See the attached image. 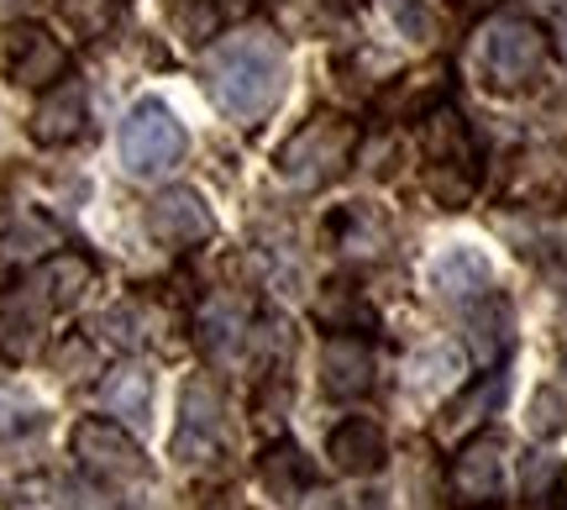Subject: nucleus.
Listing matches in <instances>:
<instances>
[{
    "label": "nucleus",
    "mask_w": 567,
    "mask_h": 510,
    "mask_svg": "<svg viewBox=\"0 0 567 510\" xmlns=\"http://www.w3.org/2000/svg\"><path fill=\"white\" fill-rule=\"evenodd\" d=\"M205 84L231 122L258 126L284 101V42L264 27L237 32L205 59Z\"/></svg>",
    "instance_id": "obj_1"
},
{
    "label": "nucleus",
    "mask_w": 567,
    "mask_h": 510,
    "mask_svg": "<svg viewBox=\"0 0 567 510\" xmlns=\"http://www.w3.org/2000/svg\"><path fill=\"white\" fill-rule=\"evenodd\" d=\"M352 147H358V126L342 122V116H316L279 147L274 169L289 190H321L347 169Z\"/></svg>",
    "instance_id": "obj_2"
},
{
    "label": "nucleus",
    "mask_w": 567,
    "mask_h": 510,
    "mask_svg": "<svg viewBox=\"0 0 567 510\" xmlns=\"http://www.w3.org/2000/svg\"><path fill=\"white\" fill-rule=\"evenodd\" d=\"M122 164L126 174H168L184 159V126L174 122V111L158 101H137L132 116L122 122Z\"/></svg>",
    "instance_id": "obj_3"
},
{
    "label": "nucleus",
    "mask_w": 567,
    "mask_h": 510,
    "mask_svg": "<svg viewBox=\"0 0 567 510\" xmlns=\"http://www.w3.org/2000/svg\"><path fill=\"white\" fill-rule=\"evenodd\" d=\"M542 59H547V32L526 17H499L484 32V48H478L488 84H499V90H520L542 69Z\"/></svg>",
    "instance_id": "obj_4"
},
{
    "label": "nucleus",
    "mask_w": 567,
    "mask_h": 510,
    "mask_svg": "<svg viewBox=\"0 0 567 510\" xmlns=\"http://www.w3.org/2000/svg\"><path fill=\"white\" fill-rule=\"evenodd\" d=\"M69 448L80 458L90 473H105V479H137L147 463H142V448L122 431V421H101V416H90L74 427L69 437Z\"/></svg>",
    "instance_id": "obj_5"
},
{
    "label": "nucleus",
    "mask_w": 567,
    "mask_h": 510,
    "mask_svg": "<svg viewBox=\"0 0 567 510\" xmlns=\"http://www.w3.org/2000/svg\"><path fill=\"white\" fill-rule=\"evenodd\" d=\"M499 490H505V448L494 431H484L452 458V494L457 506H494Z\"/></svg>",
    "instance_id": "obj_6"
},
{
    "label": "nucleus",
    "mask_w": 567,
    "mask_h": 510,
    "mask_svg": "<svg viewBox=\"0 0 567 510\" xmlns=\"http://www.w3.org/2000/svg\"><path fill=\"white\" fill-rule=\"evenodd\" d=\"M216 431H221V395L210 379H189L179 395V431H174V458L195 463L216 448Z\"/></svg>",
    "instance_id": "obj_7"
},
{
    "label": "nucleus",
    "mask_w": 567,
    "mask_h": 510,
    "mask_svg": "<svg viewBox=\"0 0 567 510\" xmlns=\"http://www.w3.org/2000/svg\"><path fill=\"white\" fill-rule=\"evenodd\" d=\"M431 285H436L442 300L473 310L494 295V268H488V258L478 247H446L442 258L431 264Z\"/></svg>",
    "instance_id": "obj_8"
},
{
    "label": "nucleus",
    "mask_w": 567,
    "mask_h": 510,
    "mask_svg": "<svg viewBox=\"0 0 567 510\" xmlns=\"http://www.w3.org/2000/svg\"><path fill=\"white\" fill-rule=\"evenodd\" d=\"M321 389L331 400H358L373 389V353H368L363 337L352 332H337L326 337L321 347Z\"/></svg>",
    "instance_id": "obj_9"
},
{
    "label": "nucleus",
    "mask_w": 567,
    "mask_h": 510,
    "mask_svg": "<svg viewBox=\"0 0 567 510\" xmlns=\"http://www.w3.org/2000/svg\"><path fill=\"white\" fill-rule=\"evenodd\" d=\"M6 69H11V80H17V84L48 90L53 80H63L69 53L59 48V38H53V32H42V27H17V32H11V42H6Z\"/></svg>",
    "instance_id": "obj_10"
},
{
    "label": "nucleus",
    "mask_w": 567,
    "mask_h": 510,
    "mask_svg": "<svg viewBox=\"0 0 567 510\" xmlns=\"http://www.w3.org/2000/svg\"><path fill=\"white\" fill-rule=\"evenodd\" d=\"M210 226L216 222H210V211H205V201L195 195V190H168V195H158V201L147 205V232L168 247L205 243Z\"/></svg>",
    "instance_id": "obj_11"
},
{
    "label": "nucleus",
    "mask_w": 567,
    "mask_h": 510,
    "mask_svg": "<svg viewBox=\"0 0 567 510\" xmlns=\"http://www.w3.org/2000/svg\"><path fill=\"white\" fill-rule=\"evenodd\" d=\"M326 458L342 473H379L389 458L384 427L368 421V416H347L342 427H331V437H326Z\"/></svg>",
    "instance_id": "obj_12"
},
{
    "label": "nucleus",
    "mask_w": 567,
    "mask_h": 510,
    "mask_svg": "<svg viewBox=\"0 0 567 510\" xmlns=\"http://www.w3.org/2000/svg\"><path fill=\"white\" fill-rule=\"evenodd\" d=\"M258 479H264V490L279 500V506H300L305 490H316V463L305 458L295 442H274L264 452V463H258Z\"/></svg>",
    "instance_id": "obj_13"
},
{
    "label": "nucleus",
    "mask_w": 567,
    "mask_h": 510,
    "mask_svg": "<svg viewBox=\"0 0 567 510\" xmlns=\"http://www.w3.org/2000/svg\"><path fill=\"white\" fill-rule=\"evenodd\" d=\"M80 126H84V84H74V80L53 84V90L38 101V111H32V137L48 147L69 143Z\"/></svg>",
    "instance_id": "obj_14"
},
{
    "label": "nucleus",
    "mask_w": 567,
    "mask_h": 510,
    "mask_svg": "<svg viewBox=\"0 0 567 510\" xmlns=\"http://www.w3.org/2000/svg\"><path fill=\"white\" fill-rule=\"evenodd\" d=\"M101 400L105 410H116V421L122 427H147V416H153V379L142 374L137 364H122V368H111L105 374V385H101Z\"/></svg>",
    "instance_id": "obj_15"
},
{
    "label": "nucleus",
    "mask_w": 567,
    "mask_h": 510,
    "mask_svg": "<svg viewBox=\"0 0 567 510\" xmlns=\"http://www.w3.org/2000/svg\"><path fill=\"white\" fill-rule=\"evenodd\" d=\"M316 316H321V327L331 332V337H337V332H352V337L373 332V306H368L352 285H331V289H326L321 306H316Z\"/></svg>",
    "instance_id": "obj_16"
},
{
    "label": "nucleus",
    "mask_w": 567,
    "mask_h": 510,
    "mask_svg": "<svg viewBox=\"0 0 567 510\" xmlns=\"http://www.w3.org/2000/svg\"><path fill=\"white\" fill-rule=\"evenodd\" d=\"M38 289L48 295V300H53V306H74L84 289H90V264H84V258H69V253H63V258H53V264L42 268Z\"/></svg>",
    "instance_id": "obj_17"
},
{
    "label": "nucleus",
    "mask_w": 567,
    "mask_h": 510,
    "mask_svg": "<svg viewBox=\"0 0 567 510\" xmlns=\"http://www.w3.org/2000/svg\"><path fill=\"white\" fill-rule=\"evenodd\" d=\"M38 310L27 306V300H6L0 306V353H11V358H27L32 347H38Z\"/></svg>",
    "instance_id": "obj_18"
},
{
    "label": "nucleus",
    "mask_w": 567,
    "mask_h": 510,
    "mask_svg": "<svg viewBox=\"0 0 567 510\" xmlns=\"http://www.w3.org/2000/svg\"><path fill=\"white\" fill-rule=\"evenodd\" d=\"M243 306H231V300H210V310L200 316V332H205V347L210 353H226V347L243 337Z\"/></svg>",
    "instance_id": "obj_19"
},
{
    "label": "nucleus",
    "mask_w": 567,
    "mask_h": 510,
    "mask_svg": "<svg viewBox=\"0 0 567 510\" xmlns=\"http://www.w3.org/2000/svg\"><path fill=\"white\" fill-rule=\"evenodd\" d=\"M174 27H179V38H189V42H210L221 32V6H216V0H179V6H174Z\"/></svg>",
    "instance_id": "obj_20"
},
{
    "label": "nucleus",
    "mask_w": 567,
    "mask_h": 510,
    "mask_svg": "<svg viewBox=\"0 0 567 510\" xmlns=\"http://www.w3.org/2000/svg\"><path fill=\"white\" fill-rule=\"evenodd\" d=\"M42 410L21 395V389H0V437H21V431H38Z\"/></svg>",
    "instance_id": "obj_21"
},
{
    "label": "nucleus",
    "mask_w": 567,
    "mask_h": 510,
    "mask_svg": "<svg viewBox=\"0 0 567 510\" xmlns=\"http://www.w3.org/2000/svg\"><path fill=\"white\" fill-rule=\"evenodd\" d=\"M499 400H505V374H488L473 395H463L457 406L446 410V421H478V416H484L488 406H499Z\"/></svg>",
    "instance_id": "obj_22"
},
{
    "label": "nucleus",
    "mask_w": 567,
    "mask_h": 510,
    "mask_svg": "<svg viewBox=\"0 0 567 510\" xmlns=\"http://www.w3.org/2000/svg\"><path fill=\"white\" fill-rule=\"evenodd\" d=\"M557 479H563V463H557L551 452H530V458H526V469H520V490L536 494V500H547Z\"/></svg>",
    "instance_id": "obj_23"
},
{
    "label": "nucleus",
    "mask_w": 567,
    "mask_h": 510,
    "mask_svg": "<svg viewBox=\"0 0 567 510\" xmlns=\"http://www.w3.org/2000/svg\"><path fill=\"white\" fill-rule=\"evenodd\" d=\"M563 395L557 389H542L536 400H530V431H542V437H551V431L563 427Z\"/></svg>",
    "instance_id": "obj_24"
},
{
    "label": "nucleus",
    "mask_w": 567,
    "mask_h": 510,
    "mask_svg": "<svg viewBox=\"0 0 567 510\" xmlns=\"http://www.w3.org/2000/svg\"><path fill=\"white\" fill-rule=\"evenodd\" d=\"M59 364L63 368H90V343H74V337H69L59 353Z\"/></svg>",
    "instance_id": "obj_25"
},
{
    "label": "nucleus",
    "mask_w": 567,
    "mask_h": 510,
    "mask_svg": "<svg viewBox=\"0 0 567 510\" xmlns=\"http://www.w3.org/2000/svg\"><path fill=\"white\" fill-rule=\"evenodd\" d=\"M32 0H0V17H11V11H27Z\"/></svg>",
    "instance_id": "obj_26"
},
{
    "label": "nucleus",
    "mask_w": 567,
    "mask_h": 510,
    "mask_svg": "<svg viewBox=\"0 0 567 510\" xmlns=\"http://www.w3.org/2000/svg\"><path fill=\"white\" fill-rule=\"evenodd\" d=\"M547 510H567V494H551V500H547Z\"/></svg>",
    "instance_id": "obj_27"
}]
</instances>
